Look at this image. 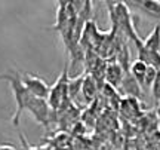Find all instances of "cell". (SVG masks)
<instances>
[{"label":"cell","mask_w":160,"mask_h":150,"mask_svg":"<svg viewBox=\"0 0 160 150\" xmlns=\"http://www.w3.org/2000/svg\"><path fill=\"white\" fill-rule=\"evenodd\" d=\"M68 65H65L61 75L58 77L55 83L51 86L49 97H48V104L51 106L52 110H59L61 106L67 101H71L68 98Z\"/></svg>","instance_id":"cell-2"},{"label":"cell","mask_w":160,"mask_h":150,"mask_svg":"<svg viewBox=\"0 0 160 150\" xmlns=\"http://www.w3.org/2000/svg\"><path fill=\"white\" fill-rule=\"evenodd\" d=\"M156 76H157V69L154 67H151L148 65V69H147V75H145V82H144V86H150L153 85V82H154Z\"/></svg>","instance_id":"cell-13"},{"label":"cell","mask_w":160,"mask_h":150,"mask_svg":"<svg viewBox=\"0 0 160 150\" xmlns=\"http://www.w3.org/2000/svg\"><path fill=\"white\" fill-rule=\"evenodd\" d=\"M0 150H17L11 144H0Z\"/></svg>","instance_id":"cell-14"},{"label":"cell","mask_w":160,"mask_h":150,"mask_svg":"<svg viewBox=\"0 0 160 150\" xmlns=\"http://www.w3.org/2000/svg\"><path fill=\"white\" fill-rule=\"evenodd\" d=\"M147 69H148V65H147L145 63H142V61H139V59L133 61V63L131 64V69H129V73H131V75L137 79V82L142 88H144V82H145Z\"/></svg>","instance_id":"cell-11"},{"label":"cell","mask_w":160,"mask_h":150,"mask_svg":"<svg viewBox=\"0 0 160 150\" xmlns=\"http://www.w3.org/2000/svg\"><path fill=\"white\" fill-rule=\"evenodd\" d=\"M128 5H133L139 11L147 13L148 17L154 18L160 23V2L157 0H138V2H126Z\"/></svg>","instance_id":"cell-5"},{"label":"cell","mask_w":160,"mask_h":150,"mask_svg":"<svg viewBox=\"0 0 160 150\" xmlns=\"http://www.w3.org/2000/svg\"><path fill=\"white\" fill-rule=\"evenodd\" d=\"M151 94H153L154 101L159 103L160 101V70H157V76H156L154 82H153V85H151Z\"/></svg>","instance_id":"cell-12"},{"label":"cell","mask_w":160,"mask_h":150,"mask_svg":"<svg viewBox=\"0 0 160 150\" xmlns=\"http://www.w3.org/2000/svg\"><path fill=\"white\" fill-rule=\"evenodd\" d=\"M125 70L120 67L117 63L107 64V70H105V83H108L111 86L119 88L122 86V82L125 79Z\"/></svg>","instance_id":"cell-6"},{"label":"cell","mask_w":160,"mask_h":150,"mask_svg":"<svg viewBox=\"0 0 160 150\" xmlns=\"http://www.w3.org/2000/svg\"><path fill=\"white\" fill-rule=\"evenodd\" d=\"M99 91V83H98L91 75H86L83 86H82V95L86 103H92L97 98V94Z\"/></svg>","instance_id":"cell-7"},{"label":"cell","mask_w":160,"mask_h":150,"mask_svg":"<svg viewBox=\"0 0 160 150\" xmlns=\"http://www.w3.org/2000/svg\"><path fill=\"white\" fill-rule=\"evenodd\" d=\"M86 77V71H83L80 76L68 79V98L71 101H76V98L82 94V86H83V82Z\"/></svg>","instance_id":"cell-10"},{"label":"cell","mask_w":160,"mask_h":150,"mask_svg":"<svg viewBox=\"0 0 160 150\" xmlns=\"http://www.w3.org/2000/svg\"><path fill=\"white\" fill-rule=\"evenodd\" d=\"M144 46L151 52H160V23L154 25L153 31L145 39H142Z\"/></svg>","instance_id":"cell-9"},{"label":"cell","mask_w":160,"mask_h":150,"mask_svg":"<svg viewBox=\"0 0 160 150\" xmlns=\"http://www.w3.org/2000/svg\"><path fill=\"white\" fill-rule=\"evenodd\" d=\"M28 110V113L33 117H34V121L40 125H43L45 128H49L52 125V116H55L57 113V110H52L51 106L48 104V100L45 98H37V97H31L28 106H27V109Z\"/></svg>","instance_id":"cell-3"},{"label":"cell","mask_w":160,"mask_h":150,"mask_svg":"<svg viewBox=\"0 0 160 150\" xmlns=\"http://www.w3.org/2000/svg\"><path fill=\"white\" fill-rule=\"evenodd\" d=\"M0 80H5L9 83L12 91V95H13V100H15V113L12 116V125L13 127H19V117L22 115V111L27 109L30 100H31V94L27 88L24 86L22 80H21V75L18 73L17 70L9 69L0 73Z\"/></svg>","instance_id":"cell-1"},{"label":"cell","mask_w":160,"mask_h":150,"mask_svg":"<svg viewBox=\"0 0 160 150\" xmlns=\"http://www.w3.org/2000/svg\"><path fill=\"white\" fill-rule=\"evenodd\" d=\"M122 86L125 89V92L128 94V97H133V98H138L142 95V86L137 82V79L131 75V73H126L125 79L122 82Z\"/></svg>","instance_id":"cell-8"},{"label":"cell","mask_w":160,"mask_h":150,"mask_svg":"<svg viewBox=\"0 0 160 150\" xmlns=\"http://www.w3.org/2000/svg\"><path fill=\"white\" fill-rule=\"evenodd\" d=\"M21 80H22L24 86L28 89L31 95H34L37 98L48 100L51 86L46 83V80H43L39 76L31 75V73H22V75H21Z\"/></svg>","instance_id":"cell-4"}]
</instances>
